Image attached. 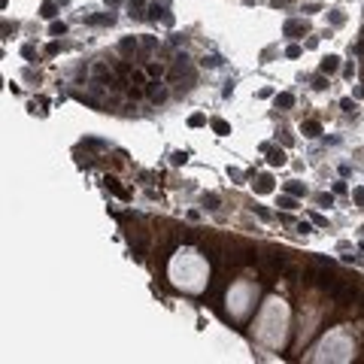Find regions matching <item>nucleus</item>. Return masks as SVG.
<instances>
[{
	"instance_id": "f257e3e1",
	"label": "nucleus",
	"mask_w": 364,
	"mask_h": 364,
	"mask_svg": "<svg viewBox=\"0 0 364 364\" xmlns=\"http://www.w3.org/2000/svg\"><path fill=\"white\" fill-rule=\"evenodd\" d=\"M170 282L182 288L185 294H200L210 282V267H206V258L195 249V246H182L173 252L170 258Z\"/></svg>"
},
{
	"instance_id": "f03ea898",
	"label": "nucleus",
	"mask_w": 364,
	"mask_h": 364,
	"mask_svg": "<svg viewBox=\"0 0 364 364\" xmlns=\"http://www.w3.org/2000/svg\"><path fill=\"white\" fill-rule=\"evenodd\" d=\"M252 331H255V340H261L270 349H280L288 334V304L282 298H267L264 307L258 309Z\"/></svg>"
},
{
	"instance_id": "7ed1b4c3",
	"label": "nucleus",
	"mask_w": 364,
	"mask_h": 364,
	"mask_svg": "<svg viewBox=\"0 0 364 364\" xmlns=\"http://www.w3.org/2000/svg\"><path fill=\"white\" fill-rule=\"evenodd\" d=\"M258 301V282H249V280H240L228 288V298H224V304H228V322H243L249 316V309L255 307Z\"/></svg>"
},
{
	"instance_id": "20e7f679",
	"label": "nucleus",
	"mask_w": 364,
	"mask_h": 364,
	"mask_svg": "<svg viewBox=\"0 0 364 364\" xmlns=\"http://www.w3.org/2000/svg\"><path fill=\"white\" fill-rule=\"evenodd\" d=\"M355 355V343L346 337L343 328H334L331 334H325V340L316 346V355H309L313 361H349Z\"/></svg>"
},
{
	"instance_id": "39448f33",
	"label": "nucleus",
	"mask_w": 364,
	"mask_h": 364,
	"mask_svg": "<svg viewBox=\"0 0 364 364\" xmlns=\"http://www.w3.org/2000/svg\"><path fill=\"white\" fill-rule=\"evenodd\" d=\"M146 94H149L152 103H164V100H167V88H164L161 82H149V85H146Z\"/></svg>"
},
{
	"instance_id": "423d86ee",
	"label": "nucleus",
	"mask_w": 364,
	"mask_h": 364,
	"mask_svg": "<svg viewBox=\"0 0 364 364\" xmlns=\"http://www.w3.org/2000/svg\"><path fill=\"white\" fill-rule=\"evenodd\" d=\"M252 188H255L258 195H267V192H273V179H270V176H258V179L252 182Z\"/></svg>"
},
{
	"instance_id": "0eeeda50",
	"label": "nucleus",
	"mask_w": 364,
	"mask_h": 364,
	"mask_svg": "<svg viewBox=\"0 0 364 364\" xmlns=\"http://www.w3.org/2000/svg\"><path fill=\"white\" fill-rule=\"evenodd\" d=\"M267 161H270L273 167L285 164V152H282V149H267Z\"/></svg>"
},
{
	"instance_id": "6e6552de",
	"label": "nucleus",
	"mask_w": 364,
	"mask_h": 364,
	"mask_svg": "<svg viewBox=\"0 0 364 364\" xmlns=\"http://www.w3.org/2000/svg\"><path fill=\"white\" fill-rule=\"evenodd\" d=\"M304 134H307V137H319V134H322V125L309 118V121H304Z\"/></svg>"
},
{
	"instance_id": "1a4fd4ad",
	"label": "nucleus",
	"mask_w": 364,
	"mask_h": 364,
	"mask_svg": "<svg viewBox=\"0 0 364 364\" xmlns=\"http://www.w3.org/2000/svg\"><path fill=\"white\" fill-rule=\"evenodd\" d=\"M307 30V22H288L285 25V33H288V37H294V33H304Z\"/></svg>"
},
{
	"instance_id": "9d476101",
	"label": "nucleus",
	"mask_w": 364,
	"mask_h": 364,
	"mask_svg": "<svg viewBox=\"0 0 364 364\" xmlns=\"http://www.w3.org/2000/svg\"><path fill=\"white\" fill-rule=\"evenodd\" d=\"M337 61H340L337 55H328V58L322 61V73H334V70H337Z\"/></svg>"
},
{
	"instance_id": "9b49d317",
	"label": "nucleus",
	"mask_w": 364,
	"mask_h": 364,
	"mask_svg": "<svg viewBox=\"0 0 364 364\" xmlns=\"http://www.w3.org/2000/svg\"><path fill=\"white\" fill-rule=\"evenodd\" d=\"M213 131L224 137V134H231V125H228V121H222V118H213Z\"/></svg>"
},
{
	"instance_id": "f8f14e48",
	"label": "nucleus",
	"mask_w": 364,
	"mask_h": 364,
	"mask_svg": "<svg viewBox=\"0 0 364 364\" xmlns=\"http://www.w3.org/2000/svg\"><path fill=\"white\" fill-rule=\"evenodd\" d=\"M276 107H282V110L294 107V97H291V94H280V97H276Z\"/></svg>"
},
{
	"instance_id": "ddd939ff",
	"label": "nucleus",
	"mask_w": 364,
	"mask_h": 364,
	"mask_svg": "<svg viewBox=\"0 0 364 364\" xmlns=\"http://www.w3.org/2000/svg\"><path fill=\"white\" fill-rule=\"evenodd\" d=\"M285 188H288V195H294V197H301V195H304V185H301V182H288Z\"/></svg>"
},
{
	"instance_id": "4468645a",
	"label": "nucleus",
	"mask_w": 364,
	"mask_h": 364,
	"mask_svg": "<svg viewBox=\"0 0 364 364\" xmlns=\"http://www.w3.org/2000/svg\"><path fill=\"white\" fill-rule=\"evenodd\" d=\"M203 203H206V210H216V206H219V197H216V195H206Z\"/></svg>"
},
{
	"instance_id": "2eb2a0df",
	"label": "nucleus",
	"mask_w": 364,
	"mask_h": 364,
	"mask_svg": "<svg viewBox=\"0 0 364 364\" xmlns=\"http://www.w3.org/2000/svg\"><path fill=\"white\" fill-rule=\"evenodd\" d=\"M43 15H46V19L55 15V3H52V0H46V3H43Z\"/></svg>"
},
{
	"instance_id": "dca6fc26",
	"label": "nucleus",
	"mask_w": 364,
	"mask_h": 364,
	"mask_svg": "<svg viewBox=\"0 0 364 364\" xmlns=\"http://www.w3.org/2000/svg\"><path fill=\"white\" fill-rule=\"evenodd\" d=\"M203 121H206V118H203L200 112H195L192 118H188V125H192V128H200V125H203Z\"/></svg>"
},
{
	"instance_id": "f3484780",
	"label": "nucleus",
	"mask_w": 364,
	"mask_h": 364,
	"mask_svg": "<svg viewBox=\"0 0 364 364\" xmlns=\"http://www.w3.org/2000/svg\"><path fill=\"white\" fill-rule=\"evenodd\" d=\"M137 49V40H121V52H134Z\"/></svg>"
},
{
	"instance_id": "a211bd4d",
	"label": "nucleus",
	"mask_w": 364,
	"mask_h": 364,
	"mask_svg": "<svg viewBox=\"0 0 364 364\" xmlns=\"http://www.w3.org/2000/svg\"><path fill=\"white\" fill-rule=\"evenodd\" d=\"M352 197H355V203H358V206H364V188H355Z\"/></svg>"
},
{
	"instance_id": "6ab92c4d",
	"label": "nucleus",
	"mask_w": 364,
	"mask_h": 364,
	"mask_svg": "<svg viewBox=\"0 0 364 364\" xmlns=\"http://www.w3.org/2000/svg\"><path fill=\"white\" fill-rule=\"evenodd\" d=\"M280 206H285V210H294V206H298V203H294L291 197H280Z\"/></svg>"
},
{
	"instance_id": "aec40b11",
	"label": "nucleus",
	"mask_w": 364,
	"mask_h": 364,
	"mask_svg": "<svg viewBox=\"0 0 364 364\" xmlns=\"http://www.w3.org/2000/svg\"><path fill=\"white\" fill-rule=\"evenodd\" d=\"M285 55H288V58H298V55H301V46H288Z\"/></svg>"
},
{
	"instance_id": "412c9836",
	"label": "nucleus",
	"mask_w": 364,
	"mask_h": 364,
	"mask_svg": "<svg viewBox=\"0 0 364 364\" xmlns=\"http://www.w3.org/2000/svg\"><path fill=\"white\" fill-rule=\"evenodd\" d=\"M185 161H188L185 152H176V155H173V164H185Z\"/></svg>"
},
{
	"instance_id": "4be33fe9",
	"label": "nucleus",
	"mask_w": 364,
	"mask_h": 364,
	"mask_svg": "<svg viewBox=\"0 0 364 364\" xmlns=\"http://www.w3.org/2000/svg\"><path fill=\"white\" fill-rule=\"evenodd\" d=\"M161 70H164V67H161V64H149V73H152V76H158Z\"/></svg>"
}]
</instances>
